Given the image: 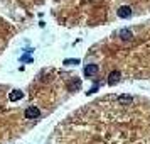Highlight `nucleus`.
I'll use <instances>...</instances> for the list:
<instances>
[{
  "label": "nucleus",
  "mask_w": 150,
  "mask_h": 144,
  "mask_svg": "<svg viewBox=\"0 0 150 144\" xmlns=\"http://www.w3.org/2000/svg\"><path fill=\"white\" fill-rule=\"evenodd\" d=\"M24 115H25V119H39L40 110L37 107H29V109H25Z\"/></svg>",
  "instance_id": "nucleus-1"
},
{
  "label": "nucleus",
  "mask_w": 150,
  "mask_h": 144,
  "mask_svg": "<svg viewBox=\"0 0 150 144\" xmlns=\"http://www.w3.org/2000/svg\"><path fill=\"white\" fill-rule=\"evenodd\" d=\"M120 78H121V73H120L118 70L111 71L110 75H108V85H117L120 81Z\"/></svg>",
  "instance_id": "nucleus-2"
},
{
  "label": "nucleus",
  "mask_w": 150,
  "mask_h": 144,
  "mask_svg": "<svg viewBox=\"0 0 150 144\" xmlns=\"http://www.w3.org/2000/svg\"><path fill=\"white\" fill-rule=\"evenodd\" d=\"M118 36L121 41H130L133 37V32L130 31V29H121V31H118Z\"/></svg>",
  "instance_id": "nucleus-3"
},
{
  "label": "nucleus",
  "mask_w": 150,
  "mask_h": 144,
  "mask_svg": "<svg viewBox=\"0 0 150 144\" xmlns=\"http://www.w3.org/2000/svg\"><path fill=\"white\" fill-rule=\"evenodd\" d=\"M98 73V64H88L86 68H84V76H93Z\"/></svg>",
  "instance_id": "nucleus-4"
},
{
  "label": "nucleus",
  "mask_w": 150,
  "mask_h": 144,
  "mask_svg": "<svg viewBox=\"0 0 150 144\" xmlns=\"http://www.w3.org/2000/svg\"><path fill=\"white\" fill-rule=\"evenodd\" d=\"M118 16L121 17V19H128V17H132V8L130 7H120L118 8Z\"/></svg>",
  "instance_id": "nucleus-5"
},
{
  "label": "nucleus",
  "mask_w": 150,
  "mask_h": 144,
  "mask_svg": "<svg viewBox=\"0 0 150 144\" xmlns=\"http://www.w3.org/2000/svg\"><path fill=\"white\" fill-rule=\"evenodd\" d=\"M118 102L120 104H125V105H132L133 104V98L130 95H120L118 97Z\"/></svg>",
  "instance_id": "nucleus-6"
},
{
  "label": "nucleus",
  "mask_w": 150,
  "mask_h": 144,
  "mask_svg": "<svg viewBox=\"0 0 150 144\" xmlns=\"http://www.w3.org/2000/svg\"><path fill=\"white\" fill-rule=\"evenodd\" d=\"M22 97H24V93H22V92H20V90H15V92H12V93H10V95H8V98H10V100H12V102H14V100H20V98H22Z\"/></svg>",
  "instance_id": "nucleus-7"
},
{
  "label": "nucleus",
  "mask_w": 150,
  "mask_h": 144,
  "mask_svg": "<svg viewBox=\"0 0 150 144\" xmlns=\"http://www.w3.org/2000/svg\"><path fill=\"white\" fill-rule=\"evenodd\" d=\"M79 59L78 58H73V59H64V64H78Z\"/></svg>",
  "instance_id": "nucleus-8"
},
{
  "label": "nucleus",
  "mask_w": 150,
  "mask_h": 144,
  "mask_svg": "<svg viewBox=\"0 0 150 144\" xmlns=\"http://www.w3.org/2000/svg\"><path fill=\"white\" fill-rule=\"evenodd\" d=\"M79 85H81V81H79V80H76V81H74V83L71 85V88H73V90H78V88H79Z\"/></svg>",
  "instance_id": "nucleus-9"
},
{
  "label": "nucleus",
  "mask_w": 150,
  "mask_h": 144,
  "mask_svg": "<svg viewBox=\"0 0 150 144\" xmlns=\"http://www.w3.org/2000/svg\"><path fill=\"white\" fill-rule=\"evenodd\" d=\"M96 90H98V85H96V87H93L91 90H89V92H88V93H93V92H96Z\"/></svg>",
  "instance_id": "nucleus-10"
}]
</instances>
